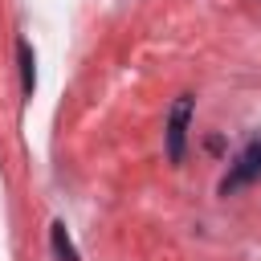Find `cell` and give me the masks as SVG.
<instances>
[{"label": "cell", "instance_id": "3", "mask_svg": "<svg viewBox=\"0 0 261 261\" xmlns=\"http://www.w3.org/2000/svg\"><path fill=\"white\" fill-rule=\"evenodd\" d=\"M16 61H20V90H24V98H33V90H37V61H33V45L20 37L16 41Z\"/></svg>", "mask_w": 261, "mask_h": 261}, {"label": "cell", "instance_id": "1", "mask_svg": "<svg viewBox=\"0 0 261 261\" xmlns=\"http://www.w3.org/2000/svg\"><path fill=\"white\" fill-rule=\"evenodd\" d=\"M188 130H192V94H179L167 110V159L184 163L188 155Z\"/></svg>", "mask_w": 261, "mask_h": 261}, {"label": "cell", "instance_id": "4", "mask_svg": "<svg viewBox=\"0 0 261 261\" xmlns=\"http://www.w3.org/2000/svg\"><path fill=\"white\" fill-rule=\"evenodd\" d=\"M49 241H53V253H57V261H82V257H77V249H73V241H69V232H65V224H61V220H53V228H49Z\"/></svg>", "mask_w": 261, "mask_h": 261}, {"label": "cell", "instance_id": "2", "mask_svg": "<svg viewBox=\"0 0 261 261\" xmlns=\"http://www.w3.org/2000/svg\"><path fill=\"white\" fill-rule=\"evenodd\" d=\"M261 175V143H249L245 151H241V159H237V167L224 175V184H220V192L228 196V192H237L241 184H253Z\"/></svg>", "mask_w": 261, "mask_h": 261}]
</instances>
